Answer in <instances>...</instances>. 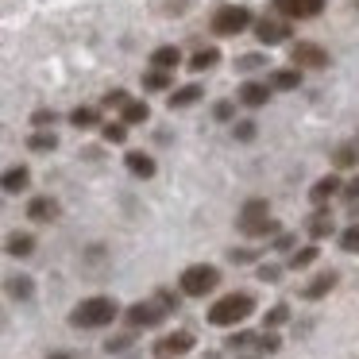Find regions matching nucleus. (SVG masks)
<instances>
[{
	"label": "nucleus",
	"mask_w": 359,
	"mask_h": 359,
	"mask_svg": "<svg viewBox=\"0 0 359 359\" xmlns=\"http://www.w3.org/2000/svg\"><path fill=\"white\" fill-rule=\"evenodd\" d=\"M120 317V302L109 294H93V297H81L78 305L70 309V325L74 328H104Z\"/></svg>",
	"instance_id": "nucleus-1"
},
{
	"label": "nucleus",
	"mask_w": 359,
	"mask_h": 359,
	"mask_svg": "<svg viewBox=\"0 0 359 359\" xmlns=\"http://www.w3.org/2000/svg\"><path fill=\"white\" fill-rule=\"evenodd\" d=\"M236 228L251 240H263V236H282L278 232V220L271 217V201L266 197H248L240 205V217H236Z\"/></svg>",
	"instance_id": "nucleus-2"
},
{
	"label": "nucleus",
	"mask_w": 359,
	"mask_h": 359,
	"mask_svg": "<svg viewBox=\"0 0 359 359\" xmlns=\"http://www.w3.org/2000/svg\"><path fill=\"white\" fill-rule=\"evenodd\" d=\"M255 313V297L251 294H224V297H217V302L209 305V325H217V328H236V325H243V320Z\"/></svg>",
	"instance_id": "nucleus-3"
},
{
	"label": "nucleus",
	"mask_w": 359,
	"mask_h": 359,
	"mask_svg": "<svg viewBox=\"0 0 359 359\" xmlns=\"http://www.w3.org/2000/svg\"><path fill=\"white\" fill-rule=\"evenodd\" d=\"M255 27V16H251L248 4H220V8H212L209 16V32L217 35V39H232V35H243Z\"/></svg>",
	"instance_id": "nucleus-4"
},
{
	"label": "nucleus",
	"mask_w": 359,
	"mask_h": 359,
	"mask_svg": "<svg viewBox=\"0 0 359 359\" xmlns=\"http://www.w3.org/2000/svg\"><path fill=\"white\" fill-rule=\"evenodd\" d=\"M217 286H220V271L212 263H194V266H186L182 278H178V294H186V297H205Z\"/></svg>",
	"instance_id": "nucleus-5"
},
{
	"label": "nucleus",
	"mask_w": 359,
	"mask_h": 359,
	"mask_svg": "<svg viewBox=\"0 0 359 359\" xmlns=\"http://www.w3.org/2000/svg\"><path fill=\"white\" fill-rule=\"evenodd\" d=\"M194 332H186V328H174V332L158 336L155 344H151V351H155V359H186L189 351H194Z\"/></svg>",
	"instance_id": "nucleus-6"
},
{
	"label": "nucleus",
	"mask_w": 359,
	"mask_h": 359,
	"mask_svg": "<svg viewBox=\"0 0 359 359\" xmlns=\"http://www.w3.org/2000/svg\"><path fill=\"white\" fill-rule=\"evenodd\" d=\"M290 62H294L297 70H325L332 58H328V50L320 47V43L297 39V43H290Z\"/></svg>",
	"instance_id": "nucleus-7"
},
{
	"label": "nucleus",
	"mask_w": 359,
	"mask_h": 359,
	"mask_svg": "<svg viewBox=\"0 0 359 359\" xmlns=\"http://www.w3.org/2000/svg\"><path fill=\"white\" fill-rule=\"evenodd\" d=\"M166 317H170V313H166L155 297H151V302H135V305H128V309H124V320L132 328H158Z\"/></svg>",
	"instance_id": "nucleus-8"
},
{
	"label": "nucleus",
	"mask_w": 359,
	"mask_h": 359,
	"mask_svg": "<svg viewBox=\"0 0 359 359\" xmlns=\"http://www.w3.org/2000/svg\"><path fill=\"white\" fill-rule=\"evenodd\" d=\"M255 39L263 43V47H278V43H290V20H282V16H263V20H255Z\"/></svg>",
	"instance_id": "nucleus-9"
},
{
	"label": "nucleus",
	"mask_w": 359,
	"mask_h": 359,
	"mask_svg": "<svg viewBox=\"0 0 359 359\" xmlns=\"http://www.w3.org/2000/svg\"><path fill=\"white\" fill-rule=\"evenodd\" d=\"M271 8L294 24V20H317L325 12V0H271Z\"/></svg>",
	"instance_id": "nucleus-10"
},
{
	"label": "nucleus",
	"mask_w": 359,
	"mask_h": 359,
	"mask_svg": "<svg viewBox=\"0 0 359 359\" xmlns=\"http://www.w3.org/2000/svg\"><path fill=\"white\" fill-rule=\"evenodd\" d=\"M336 194H344V182H340V174H325V178H317L309 186V201L317 205V209H325L328 201H332Z\"/></svg>",
	"instance_id": "nucleus-11"
},
{
	"label": "nucleus",
	"mask_w": 359,
	"mask_h": 359,
	"mask_svg": "<svg viewBox=\"0 0 359 359\" xmlns=\"http://www.w3.org/2000/svg\"><path fill=\"white\" fill-rule=\"evenodd\" d=\"M336 282H340V274H336V271H320V274H313V278L302 286V297H305V302H320V297H328L336 290Z\"/></svg>",
	"instance_id": "nucleus-12"
},
{
	"label": "nucleus",
	"mask_w": 359,
	"mask_h": 359,
	"mask_svg": "<svg viewBox=\"0 0 359 359\" xmlns=\"http://www.w3.org/2000/svg\"><path fill=\"white\" fill-rule=\"evenodd\" d=\"M274 89L266 86V81H243L240 89H236V101L243 104V109H263L266 101H271Z\"/></svg>",
	"instance_id": "nucleus-13"
},
{
	"label": "nucleus",
	"mask_w": 359,
	"mask_h": 359,
	"mask_svg": "<svg viewBox=\"0 0 359 359\" xmlns=\"http://www.w3.org/2000/svg\"><path fill=\"white\" fill-rule=\"evenodd\" d=\"M58 212H62V205H58L50 194L27 201V220H35V224H50V220H58Z\"/></svg>",
	"instance_id": "nucleus-14"
},
{
	"label": "nucleus",
	"mask_w": 359,
	"mask_h": 359,
	"mask_svg": "<svg viewBox=\"0 0 359 359\" xmlns=\"http://www.w3.org/2000/svg\"><path fill=\"white\" fill-rule=\"evenodd\" d=\"M305 232H309L313 243H317V240H328V236L336 232V220H332V212H328V205H325V209H313V212H309V220H305Z\"/></svg>",
	"instance_id": "nucleus-15"
},
{
	"label": "nucleus",
	"mask_w": 359,
	"mask_h": 359,
	"mask_svg": "<svg viewBox=\"0 0 359 359\" xmlns=\"http://www.w3.org/2000/svg\"><path fill=\"white\" fill-rule=\"evenodd\" d=\"M124 166H128V174H132V178H143V182L155 178V170H158L155 158H151L147 151H128V155H124Z\"/></svg>",
	"instance_id": "nucleus-16"
},
{
	"label": "nucleus",
	"mask_w": 359,
	"mask_h": 359,
	"mask_svg": "<svg viewBox=\"0 0 359 359\" xmlns=\"http://www.w3.org/2000/svg\"><path fill=\"white\" fill-rule=\"evenodd\" d=\"M147 62H151V70H166V74H170V70H178V66H182V50L174 47V43H163V47L151 50Z\"/></svg>",
	"instance_id": "nucleus-17"
},
{
	"label": "nucleus",
	"mask_w": 359,
	"mask_h": 359,
	"mask_svg": "<svg viewBox=\"0 0 359 359\" xmlns=\"http://www.w3.org/2000/svg\"><path fill=\"white\" fill-rule=\"evenodd\" d=\"M266 86L278 89V93H290V89L302 86V70H297V66H282V70H271V74H266Z\"/></svg>",
	"instance_id": "nucleus-18"
},
{
	"label": "nucleus",
	"mask_w": 359,
	"mask_h": 359,
	"mask_svg": "<svg viewBox=\"0 0 359 359\" xmlns=\"http://www.w3.org/2000/svg\"><path fill=\"white\" fill-rule=\"evenodd\" d=\"M70 124L78 128V132H93V128H101V109H93V104H78V109L70 112Z\"/></svg>",
	"instance_id": "nucleus-19"
},
{
	"label": "nucleus",
	"mask_w": 359,
	"mask_h": 359,
	"mask_svg": "<svg viewBox=\"0 0 359 359\" xmlns=\"http://www.w3.org/2000/svg\"><path fill=\"white\" fill-rule=\"evenodd\" d=\"M143 93H174V78L166 70H143Z\"/></svg>",
	"instance_id": "nucleus-20"
},
{
	"label": "nucleus",
	"mask_w": 359,
	"mask_h": 359,
	"mask_svg": "<svg viewBox=\"0 0 359 359\" xmlns=\"http://www.w3.org/2000/svg\"><path fill=\"white\" fill-rule=\"evenodd\" d=\"M201 97H205V89L189 81V86H178V89H174V93L166 97V104H170V109H189V104H197Z\"/></svg>",
	"instance_id": "nucleus-21"
},
{
	"label": "nucleus",
	"mask_w": 359,
	"mask_h": 359,
	"mask_svg": "<svg viewBox=\"0 0 359 359\" xmlns=\"http://www.w3.org/2000/svg\"><path fill=\"white\" fill-rule=\"evenodd\" d=\"M4 251H8L12 259H27L35 251V236L32 232H12L8 240H4Z\"/></svg>",
	"instance_id": "nucleus-22"
},
{
	"label": "nucleus",
	"mask_w": 359,
	"mask_h": 359,
	"mask_svg": "<svg viewBox=\"0 0 359 359\" xmlns=\"http://www.w3.org/2000/svg\"><path fill=\"white\" fill-rule=\"evenodd\" d=\"M32 186V170L27 166H8L4 170V194H24Z\"/></svg>",
	"instance_id": "nucleus-23"
},
{
	"label": "nucleus",
	"mask_w": 359,
	"mask_h": 359,
	"mask_svg": "<svg viewBox=\"0 0 359 359\" xmlns=\"http://www.w3.org/2000/svg\"><path fill=\"white\" fill-rule=\"evenodd\" d=\"M332 166L336 170H351V166H359V143H340V147L332 151Z\"/></svg>",
	"instance_id": "nucleus-24"
},
{
	"label": "nucleus",
	"mask_w": 359,
	"mask_h": 359,
	"mask_svg": "<svg viewBox=\"0 0 359 359\" xmlns=\"http://www.w3.org/2000/svg\"><path fill=\"white\" fill-rule=\"evenodd\" d=\"M317 255H320V248H317V243H305V248H297L294 255L286 259V266H290V271H305V266H313V263H317Z\"/></svg>",
	"instance_id": "nucleus-25"
},
{
	"label": "nucleus",
	"mask_w": 359,
	"mask_h": 359,
	"mask_svg": "<svg viewBox=\"0 0 359 359\" xmlns=\"http://www.w3.org/2000/svg\"><path fill=\"white\" fill-rule=\"evenodd\" d=\"M217 62H220V50H217V47H201V50H197V55L186 62V66H189L194 74H205V70H212Z\"/></svg>",
	"instance_id": "nucleus-26"
},
{
	"label": "nucleus",
	"mask_w": 359,
	"mask_h": 359,
	"mask_svg": "<svg viewBox=\"0 0 359 359\" xmlns=\"http://www.w3.org/2000/svg\"><path fill=\"white\" fill-rule=\"evenodd\" d=\"M55 147H58V135L55 132H32V135H27V151H35V155H50Z\"/></svg>",
	"instance_id": "nucleus-27"
},
{
	"label": "nucleus",
	"mask_w": 359,
	"mask_h": 359,
	"mask_svg": "<svg viewBox=\"0 0 359 359\" xmlns=\"http://www.w3.org/2000/svg\"><path fill=\"white\" fill-rule=\"evenodd\" d=\"M120 120H124L128 128H135V124H147V120H151V104H147V101H132L124 112H120Z\"/></svg>",
	"instance_id": "nucleus-28"
},
{
	"label": "nucleus",
	"mask_w": 359,
	"mask_h": 359,
	"mask_svg": "<svg viewBox=\"0 0 359 359\" xmlns=\"http://www.w3.org/2000/svg\"><path fill=\"white\" fill-rule=\"evenodd\" d=\"M286 320H290V305L286 302L271 305V309H266V317H263V332H274V328H282Z\"/></svg>",
	"instance_id": "nucleus-29"
},
{
	"label": "nucleus",
	"mask_w": 359,
	"mask_h": 359,
	"mask_svg": "<svg viewBox=\"0 0 359 359\" xmlns=\"http://www.w3.org/2000/svg\"><path fill=\"white\" fill-rule=\"evenodd\" d=\"M8 294L16 297V302H27V297L35 294V282L27 278V274H12V278H8Z\"/></svg>",
	"instance_id": "nucleus-30"
},
{
	"label": "nucleus",
	"mask_w": 359,
	"mask_h": 359,
	"mask_svg": "<svg viewBox=\"0 0 359 359\" xmlns=\"http://www.w3.org/2000/svg\"><path fill=\"white\" fill-rule=\"evenodd\" d=\"M50 124H58V112L55 109H35L32 112V128H35V132H55Z\"/></svg>",
	"instance_id": "nucleus-31"
},
{
	"label": "nucleus",
	"mask_w": 359,
	"mask_h": 359,
	"mask_svg": "<svg viewBox=\"0 0 359 359\" xmlns=\"http://www.w3.org/2000/svg\"><path fill=\"white\" fill-rule=\"evenodd\" d=\"M263 66H266V55H255V50L236 58V74H255V70H263Z\"/></svg>",
	"instance_id": "nucleus-32"
},
{
	"label": "nucleus",
	"mask_w": 359,
	"mask_h": 359,
	"mask_svg": "<svg viewBox=\"0 0 359 359\" xmlns=\"http://www.w3.org/2000/svg\"><path fill=\"white\" fill-rule=\"evenodd\" d=\"M251 344H259V336H255V332H248V328H236V332L224 340V348H232V351H243V348H251Z\"/></svg>",
	"instance_id": "nucleus-33"
},
{
	"label": "nucleus",
	"mask_w": 359,
	"mask_h": 359,
	"mask_svg": "<svg viewBox=\"0 0 359 359\" xmlns=\"http://www.w3.org/2000/svg\"><path fill=\"white\" fill-rule=\"evenodd\" d=\"M259 135V124L255 120H236V128H232V140L236 143H251Z\"/></svg>",
	"instance_id": "nucleus-34"
},
{
	"label": "nucleus",
	"mask_w": 359,
	"mask_h": 359,
	"mask_svg": "<svg viewBox=\"0 0 359 359\" xmlns=\"http://www.w3.org/2000/svg\"><path fill=\"white\" fill-rule=\"evenodd\" d=\"M101 135H104V143H124L128 140V124L124 120H109V124L101 128Z\"/></svg>",
	"instance_id": "nucleus-35"
},
{
	"label": "nucleus",
	"mask_w": 359,
	"mask_h": 359,
	"mask_svg": "<svg viewBox=\"0 0 359 359\" xmlns=\"http://www.w3.org/2000/svg\"><path fill=\"white\" fill-rule=\"evenodd\" d=\"M340 248L348 251V255H359V220H355V224H348V228L340 232Z\"/></svg>",
	"instance_id": "nucleus-36"
},
{
	"label": "nucleus",
	"mask_w": 359,
	"mask_h": 359,
	"mask_svg": "<svg viewBox=\"0 0 359 359\" xmlns=\"http://www.w3.org/2000/svg\"><path fill=\"white\" fill-rule=\"evenodd\" d=\"M128 104H132V97H128L124 89H109V93L101 97V109H120V112H124Z\"/></svg>",
	"instance_id": "nucleus-37"
},
{
	"label": "nucleus",
	"mask_w": 359,
	"mask_h": 359,
	"mask_svg": "<svg viewBox=\"0 0 359 359\" xmlns=\"http://www.w3.org/2000/svg\"><path fill=\"white\" fill-rule=\"evenodd\" d=\"M182 297H186V294H174V290H166V286H158V290H155V302L163 305L166 313H174V309H178V305H182Z\"/></svg>",
	"instance_id": "nucleus-38"
},
{
	"label": "nucleus",
	"mask_w": 359,
	"mask_h": 359,
	"mask_svg": "<svg viewBox=\"0 0 359 359\" xmlns=\"http://www.w3.org/2000/svg\"><path fill=\"white\" fill-rule=\"evenodd\" d=\"M259 259V251H251V248H232L228 251V263H236V266H251Z\"/></svg>",
	"instance_id": "nucleus-39"
},
{
	"label": "nucleus",
	"mask_w": 359,
	"mask_h": 359,
	"mask_svg": "<svg viewBox=\"0 0 359 359\" xmlns=\"http://www.w3.org/2000/svg\"><path fill=\"white\" fill-rule=\"evenodd\" d=\"M212 120H217V124L236 120V101H217V104H212Z\"/></svg>",
	"instance_id": "nucleus-40"
},
{
	"label": "nucleus",
	"mask_w": 359,
	"mask_h": 359,
	"mask_svg": "<svg viewBox=\"0 0 359 359\" xmlns=\"http://www.w3.org/2000/svg\"><path fill=\"white\" fill-rule=\"evenodd\" d=\"M255 274H259V282H271V286H274V282H282V266L278 263H259Z\"/></svg>",
	"instance_id": "nucleus-41"
},
{
	"label": "nucleus",
	"mask_w": 359,
	"mask_h": 359,
	"mask_svg": "<svg viewBox=\"0 0 359 359\" xmlns=\"http://www.w3.org/2000/svg\"><path fill=\"white\" fill-rule=\"evenodd\" d=\"M255 348H259V355H274V351L282 348L278 332H263V336H259V344H255Z\"/></svg>",
	"instance_id": "nucleus-42"
},
{
	"label": "nucleus",
	"mask_w": 359,
	"mask_h": 359,
	"mask_svg": "<svg viewBox=\"0 0 359 359\" xmlns=\"http://www.w3.org/2000/svg\"><path fill=\"white\" fill-rule=\"evenodd\" d=\"M294 243H297V240H294V232H282V236H274L271 251H290V255H294V251H297Z\"/></svg>",
	"instance_id": "nucleus-43"
},
{
	"label": "nucleus",
	"mask_w": 359,
	"mask_h": 359,
	"mask_svg": "<svg viewBox=\"0 0 359 359\" xmlns=\"http://www.w3.org/2000/svg\"><path fill=\"white\" fill-rule=\"evenodd\" d=\"M344 201H348V205H359V178H351V182H344Z\"/></svg>",
	"instance_id": "nucleus-44"
},
{
	"label": "nucleus",
	"mask_w": 359,
	"mask_h": 359,
	"mask_svg": "<svg viewBox=\"0 0 359 359\" xmlns=\"http://www.w3.org/2000/svg\"><path fill=\"white\" fill-rule=\"evenodd\" d=\"M128 344H132V336H116V340H109V344H104V351L112 355V351H124Z\"/></svg>",
	"instance_id": "nucleus-45"
},
{
	"label": "nucleus",
	"mask_w": 359,
	"mask_h": 359,
	"mask_svg": "<svg viewBox=\"0 0 359 359\" xmlns=\"http://www.w3.org/2000/svg\"><path fill=\"white\" fill-rule=\"evenodd\" d=\"M47 359H70V355H66V351H50Z\"/></svg>",
	"instance_id": "nucleus-46"
},
{
	"label": "nucleus",
	"mask_w": 359,
	"mask_h": 359,
	"mask_svg": "<svg viewBox=\"0 0 359 359\" xmlns=\"http://www.w3.org/2000/svg\"><path fill=\"white\" fill-rule=\"evenodd\" d=\"M236 359H259V355H236Z\"/></svg>",
	"instance_id": "nucleus-47"
},
{
	"label": "nucleus",
	"mask_w": 359,
	"mask_h": 359,
	"mask_svg": "<svg viewBox=\"0 0 359 359\" xmlns=\"http://www.w3.org/2000/svg\"><path fill=\"white\" fill-rule=\"evenodd\" d=\"M351 4H355V12H359V0H351Z\"/></svg>",
	"instance_id": "nucleus-48"
}]
</instances>
